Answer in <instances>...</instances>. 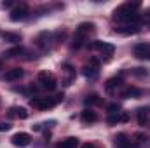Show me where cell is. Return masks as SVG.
<instances>
[{
    "label": "cell",
    "instance_id": "cell-14",
    "mask_svg": "<svg viewBox=\"0 0 150 148\" xmlns=\"http://www.w3.org/2000/svg\"><path fill=\"white\" fill-rule=\"evenodd\" d=\"M133 52H134V56H136V58L145 59V58L149 56V45H147V44H136V45H134V49H133Z\"/></svg>",
    "mask_w": 150,
    "mask_h": 148
},
{
    "label": "cell",
    "instance_id": "cell-2",
    "mask_svg": "<svg viewBox=\"0 0 150 148\" xmlns=\"http://www.w3.org/2000/svg\"><path fill=\"white\" fill-rule=\"evenodd\" d=\"M63 92L61 94H56L54 98H32L30 99V106L37 108V110H49V108H54L58 103L63 101Z\"/></svg>",
    "mask_w": 150,
    "mask_h": 148
},
{
    "label": "cell",
    "instance_id": "cell-20",
    "mask_svg": "<svg viewBox=\"0 0 150 148\" xmlns=\"http://www.w3.org/2000/svg\"><path fill=\"white\" fill-rule=\"evenodd\" d=\"M149 113H150L149 108H138L136 117H138V124H140V125H145V122H147V118H149Z\"/></svg>",
    "mask_w": 150,
    "mask_h": 148
},
{
    "label": "cell",
    "instance_id": "cell-23",
    "mask_svg": "<svg viewBox=\"0 0 150 148\" xmlns=\"http://www.w3.org/2000/svg\"><path fill=\"white\" fill-rule=\"evenodd\" d=\"M119 110H120V105L119 103H110L108 105V111L110 113H119Z\"/></svg>",
    "mask_w": 150,
    "mask_h": 148
},
{
    "label": "cell",
    "instance_id": "cell-12",
    "mask_svg": "<svg viewBox=\"0 0 150 148\" xmlns=\"http://www.w3.org/2000/svg\"><path fill=\"white\" fill-rule=\"evenodd\" d=\"M80 120L84 124H93V122L98 120V115H96V111H93L91 108H86V110L80 113Z\"/></svg>",
    "mask_w": 150,
    "mask_h": 148
},
{
    "label": "cell",
    "instance_id": "cell-9",
    "mask_svg": "<svg viewBox=\"0 0 150 148\" xmlns=\"http://www.w3.org/2000/svg\"><path fill=\"white\" fill-rule=\"evenodd\" d=\"M82 73H84L86 78H96V77H98V63L93 59L91 65H86V66L82 68Z\"/></svg>",
    "mask_w": 150,
    "mask_h": 148
},
{
    "label": "cell",
    "instance_id": "cell-13",
    "mask_svg": "<svg viewBox=\"0 0 150 148\" xmlns=\"http://www.w3.org/2000/svg\"><path fill=\"white\" fill-rule=\"evenodd\" d=\"M115 32H119L122 35H133V33H138L140 32V26L138 25H122V26L115 28Z\"/></svg>",
    "mask_w": 150,
    "mask_h": 148
},
{
    "label": "cell",
    "instance_id": "cell-8",
    "mask_svg": "<svg viewBox=\"0 0 150 148\" xmlns=\"http://www.w3.org/2000/svg\"><path fill=\"white\" fill-rule=\"evenodd\" d=\"M113 143H115V148H138V145H134V143L129 140V136H127L126 132L117 134Z\"/></svg>",
    "mask_w": 150,
    "mask_h": 148
},
{
    "label": "cell",
    "instance_id": "cell-15",
    "mask_svg": "<svg viewBox=\"0 0 150 148\" xmlns=\"http://www.w3.org/2000/svg\"><path fill=\"white\" fill-rule=\"evenodd\" d=\"M142 94H143V91H142V89L127 87V89H124V91L120 92V98H124V99H127V98H140Z\"/></svg>",
    "mask_w": 150,
    "mask_h": 148
},
{
    "label": "cell",
    "instance_id": "cell-3",
    "mask_svg": "<svg viewBox=\"0 0 150 148\" xmlns=\"http://www.w3.org/2000/svg\"><path fill=\"white\" fill-rule=\"evenodd\" d=\"M93 30H94V25H93V23H80V25L77 26V30H75V38H74V47L75 49H79V47L84 45L87 35H89Z\"/></svg>",
    "mask_w": 150,
    "mask_h": 148
},
{
    "label": "cell",
    "instance_id": "cell-28",
    "mask_svg": "<svg viewBox=\"0 0 150 148\" xmlns=\"http://www.w3.org/2000/svg\"><path fill=\"white\" fill-rule=\"evenodd\" d=\"M147 58H149V59H150V45H149V56H147Z\"/></svg>",
    "mask_w": 150,
    "mask_h": 148
},
{
    "label": "cell",
    "instance_id": "cell-21",
    "mask_svg": "<svg viewBox=\"0 0 150 148\" xmlns=\"http://www.w3.org/2000/svg\"><path fill=\"white\" fill-rule=\"evenodd\" d=\"M2 37H4V40H7V42H12V44H16V42H21V35H19V33L4 32V33H2Z\"/></svg>",
    "mask_w": 150,
    "mask_h": 148
},
{
    "label": "cell",
    "instance_id": "cell-29",
    "mask_svg": "<svg viewBox=\"0 0 150 148\" xmlns=\"http://www.w3.org/2000/svg\"><path fill=\"white\" fill-rule=\"evenodd\" d=\"M0 68H2V63H0Z\"/></svg>",
    "mask_w": 150,
    "mask_h": 148
},
{
    "label": "cell",
    "instance_id": "cell-6",
    "mask_svg": "<svg viewBox=\"0 0 150 148\" xmlns=\"http://www.w3.org/2000/svg\"><path fill=\"white\" fill-rule=\"evenodd\" d=\"M30 141H32V136H30L28 132H16V134L11 138V143H12L14 147H19V148L28 147Z\"/></svg>",
    "mask_w": 150,
    "mask_h": 148
},
{
    "label": "cell",
    "instance_id": "cell-4",
    "mask_svg": "<svg viewBox=\"0 0 150 148\" xmlns=\"http://www.w3.org/2000/svg\"><path fill=\"white\" fill-rule=\"evenodd\" d=\"M87 47H89L91 51H100L103 56H112L113 51H115V47H113L112 44L101 42V40H94L93 44H87Z\"/></svg>",
    "mask_w": 150,
    "mask_h": 148
},
{
    "label": "cell",
    "instance_id": "cell-17",
    "mask_svg": "<svg viewBox=\"0 0 150 148\" xmlns=\"http://www.w3.org/2000/svg\"><path fill=\"white\" fill-rule=\"evenodd\" d=\"M9 115L11 117H18V118H21V120H25V118H28V110L26 108H23V106H14V108H11L9 110Z\"/></svg>",
    "mask_w": 150,
    "mask_h": 148
},
{
    "label": "cell",
    "instance_id": "cell-10",
    "mask_svg": "<svg viewBox=\"0 0 150 148\" xmlns=\"http://www.w3.org/2000/svg\"><path fill=\"white\" fill-rule=\"evenodd\" d=\"M122 85V77L119 75V77H112V78H108L107 80V85H105V89H107V92H115L119 87Z\"/></svg>",
    "mask_w": 150,
    "mask_h": 148
},
{
    "label": "cell",
    "instance_id": "cell-1",
    "mask_svg": "<svg viewBox=\"0 0 150 148\" xmlns=\"http://www.w3.org/2000/svg\"><path fill=\"white\" fill-rule=\"evenodd\" d=\"M138 9H140V2L122 4L120 7H117L113 11V19L119 21V23H124V25H138L140 23Z\"/></svg>",
    "mask_w": 150,
    "mask_h": 148
},
{
    "label": "cell",
    "instance_id": "cell-27",
    "mask_svg": "<svg viewBox=\"0 0 150 148\" xmlns=\"http://www.w3.org/2000/svg\"><path fill=\"white\" fill-rule=\"evenodd\" d=\"M82 148H96L93 143H86V145H82Z\"/></svg>",
    "mask_w": 150,
    "mask_h": 148
},
{
    "label": "cell",
    "instance_id": "cell-5",
    "mask_svg": "<svg viewBox=\"0 0 150 148\" xmlns=\"http://www.w3.org/2000/svg\"><path fill=\"white\" fill-rule=\"evenodd\" d=\"M38 84H42V87L47 89V91H54L58 80H56L54 75L49 73V72H40V73H38Z\"/></svg>",
    "mask_w": 150,
    "mask_h": 148
},
{
    "label": "cell",
    "instance_id": "cell-26",
    "mask_svg": "<svg viewBox=\"0 0 150 148\" xmlns=\"http://www.w3.org/2000/svg\"><path fill=\"white\" fill-rule=\"evenodd\" d=\"M9 129H11V124H7V122H0V132L9 131Z\"/></svg>",
    "mask_w": 150,
    "mask_h": 148
},
{
    "label": "cell",
    "instance_id": "cell-7",
    "mask_svg": "<svg viewBox=\"0 0 150 148\" xmlns=\"http://www.w3.org/2000/svg\"><path fill=\"white\" fill-rule=\"evenodd\" d=\"M28 5H25V4H21L19 7H14L12 11H11V21H23L26 16H28Z\"/></svg>",
    "mask_w": 150,
    "mask_h": 148
},
{
    "label": "cell",
    "instance_id": "cell-22",
    "mask_svg": "<svg viewBox=\"0 0 150 148\" xmlns=\"http://www.w3.org/2000/svg\"><path fill=\"white\" fill-rule=\"evenodd\" d=\"M19 54H23V47H21V45L12 47V49H9V51L5 52V56H7V58H16V56H19Z\"/></svg>",
    "mask_w": 150,
    "mask_h": 148
},
{
    "label": "cell",
    "instance_id": "cell-16",
    "mask_svg": "<svg viewBox=\"0 0 150 148\" xmlns=\"http://www.w3.org/2000/svg\"><path fill=\"white\" fill-rule=\"evenodd\" d=\"M23 75H25V72H23L21 68H12V70H9V72L5 73L4 78H5L7 82H14V80H19Z\"/></svg>",
    "mask_w": 150,
    "mask_h": 148
},
{
    "label": "cell",
    "instance_id": "cell-11",
    "mask_svg": "<svg viewBox=\"0 0 150 148\" xmlns=\"http://www.w3.org/2000/svg\"><path fill=\"white\" fill-rule=\"evenodd\" d=\"M129 120V115L126 111H119V113H110V117L107 118V122L113 125V124H119V122H127Z\"/></svg>",
    "mask_w": 150,
    "mask_h": 148
},
{
    "label": "cell",
    "instance_id": "cell-25",
    "mask_svg": "<svg viewBox=\"0 0 150 148\" xmlns=\"http://www.w3.org/2000/svg\"><path fill=\"white\" fill-rule=\"evenodd\" d=\"M136 138V143H145L147 141V134H134Z\"/></svg>",
    "mask_w": 150,
    "mask_h": 148
},
{
    "label": "cell",
    "instance_id": "cell-18",
    "mask_svg": "<svg viewBox=\"0 0 150 148\" xmlns=\"http://www.w3.org/2000/svg\"><path fill=\"white\" fill-rule=\"evenodd\" d=\"M77 145H79V140L74 138V136H70V138H65V140H61L59 143H56L54 148H75Z\"/></svg>",
    "mask_w": 150,
    "mask_h": 148
},
{
    "label": "cell",
    "instance_id": "cell-19",
    "mask_svg": "<svg viewBox=\"0 0 150 148\" xmlns=\"http://www.w3.org/2000/svg\"><path fill=\"white\" fill-rule=\"evenodd\" d=\"M84 103L89 105V106H93V105H101V98H100L96 92H91V94H87V96L84 98Z\"/></svg>",
    "mask_w": 150,
    "mask_h": 148
},
{
    "label": "cell",
    "instance_id": "cell-24",
    "mask_svg": "<svg viewBox=\"0 0 150 148\" xmlns=\"http://www.w3.org/2000/svg\"><path fill=\"white\" fill-rule=\"evenodd\" d=\"M131 73L136 75V77H143V75H147V70H145V68H134Z\"/></svg>",
    "mask_w": 150,
    "mask_h": 148
}]
</instances>
